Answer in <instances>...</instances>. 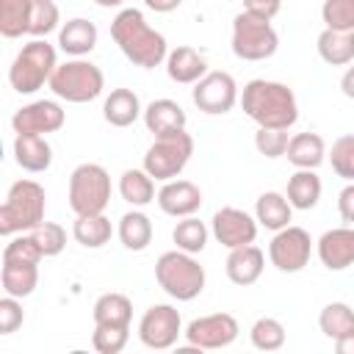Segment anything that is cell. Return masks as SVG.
I'll return each instance as SVG.
<instances>
[{"label": "cell", "mask_w": 354, "mask_h": 354, "mask_svg": "<svg viewBox=\"0 0 354 354\" xmlns=\"http://www.w3.org/2000/svg\"><path fill=\"white\" fill-rule=\"evenodd\" d=\"M111 36L124 53V58L141 69H155L169 55L166 36L149 28L138 8H122L111 22Z\"/></svg>", "instance_id": "6da1fadb"}, {"label": "cell", "mask_w": 354, "mask_h": 354, "mask_svg": "<svg viewBox=\"0 0 354 354\" xmlns=\"http://www.w3.org/2000/svg\"><path fill=\"white\" fill-rule=\"evenodd\" d=\"M241 108L243 113L257 122V127H279L290 130L299 119V102L293 88L277 80H249L241 91Z\"/></svg>", "instance_id": "7a4b0ae2"}, {"label": "cell", "mask_w": 354, "mask_h": 354, "mask_svg": "<svg viewBox=\"0 0 354 354\" xmlns=\"http://www.w3.org/2000/svg\"><path fill=\"white\" fill-rule=\"evenodd\" d=\"M44 188L36 180H17L0 207V235L30 232L44 221Z\"/></svg>", "instance_id": "3957f363"}, {"label": "cell", "mask_w": 354, "mask_h": 354, "mask_svg": "<svg viewBox=\"0 0 354 354\" xmlns=\"http://www.w3.org/2000/svg\"><path fill=\"white\" fill-rule=\"evenodd\" d=\"M155 279L171 299L191 301L205 290L207 277H205V268L199 266V260H194V254H188L183 249H171L158 257Z\"/></svg>", "instance_id": "277c9868"}, {"label": "cell", "mask_w": 354, "mask_h": 354, "mask_svg": "<svg viewBox=\"0 0 354 354\" xmlns=\"http://www.w3.org/2000/svg\"><path fill=\"white\" fill-rule=\"evenodd\" d=\"M55 66V47L47 44L44 39H33L11 61L8 83L17 94H36L44 83H50Z\"/></svg>", "instance_id": "5b68a950"}, {"label": "cell", "mask_w": 354, "mask_h": 354, "mask_svg": "<svg viewBox=\"0 0 354 354\" xmlns=\"http://www.w3.org/2000/svg\"><path fill=\"white\" fill-rule=\"evenodd\" d=\"M47 86L58 100L80 105V102H91L102 94L105 77H102V69L97 64L83 61V58H72V61H64L55 66Z\"/></svg>", "instance_id": "8992f818"}, {"label": "cell", "mask_w": 354, "mask_h": 354, "mask_svg": "<svg viewBox=\"0 0 354 354\" xmlns=\"http://www.w3.org/2000/svg\"><path fill=\"white\" fill-rule=\"evenodd\" d=\"M232 53L241 61H266L277 53L279 36L271 25V19H263L257 14L241 11L232 19Z\"/></svg>", "instance_id": "52a82bcc"}, {"label": "cell", "mask_w": 354, "mask_h": 354, "mask_svg": "<svg viewBox=\"0 0 354 354\" xmlns=\"http://www.w3.org/2000/svg\"><path fill=\"white\" fill-rule=\"evenodd\" d=\"M111 202V174L100 163H80L69 174V207L75 216L102 213Z\"/></svg>", "instance_id": "ba28073f"}, {"label": "cell", "mask_w": 354, "mask_h": 354, "mask_svg": "<svg viewBox=\"0 0 354 354\" xmlns=\"http://www.w3.org/2000/svg\"><path fill=\"white\" fill-rule=\"evenodd\" d=\"M194 155V138L180 130V133H169V136H158L152 141V147L147 149L144 155V169L160 180V183H169V180H177L180 171L188 166Z\"/></svg>", "instance_id": "9c48e42d"}, {"label": "cell", "mask_w": 354, "mask_h": 354, "mask_svg": "<svg viewBox=\"0 0 354 354\" xmlns=\"http://www.w3.org/2000/svg\"><path fill=\"white\" fill-rule=\"evenodd\" d=\"M313 254V241L310 232L301 227H282L274 232L271 243H268V260L277 271L282 274H296L310 263Z\"/></svg>", "instance_id": "30bf717a"}, {"label": "cell", "mask_w": 354, "mask_h": 354, "mask_svg": "<svg viewBox=\"0 0 354 354\" xmlns=\"http://www.w3.org/2000/svg\"><path fill=\"white\" fill-rule=\"evenodd\" d=\"M191 97H194V105L207 116L230 113L235 108V102L241 100L235 77L230 72H207L202 80L194 83Z\"/></svg>", "instance_id": "8fae6325"}, {"label": "cell", "mask_w": 354, "mask_h": 354, "mask_svg": "<svg viewBox=\"0 0 354 354\" xmlns=\"http://www.w3.org/2000/svg\"><path fill=\"white\" fill-rule=\"evenodd\" d=\"M180 335H183V321L171 304H152L149 310H144L138 321V340L147 348L166 351L177 343Z\"/></svg>", "instance_id": "7c38bea8"}, {"label": "cell", "mask_w": 354, "mask_h": 354, "mask_svg": "<svg viewBox=\"0 0 354 354\" xmlns=\"http://www.w3.org/2000/svg\"><path fill=\"white\" fill-rule=\"evenodd\" d=\"M238 321L230 313H210L202 318H194L185 326V340L196 351H213V348H227L238 337Z\"/></svg>", "instance_id": "4fadbf2b"}, {"label": "cell", "mask_w": 354, "mask_h": 354, "mask_svg": "<svg viewBox=\"0 0 354 354\" xmlns=\"http://www.w3.org/2000/svg\"><path fill=\"white\" fill-rule=\"evenodd\" d=\"M210 230H213V238L221 246L238 249V246L254 243V238H257V218H252L241 207H221V210L213 213Z\"/></svg>", "instance_id": "5bb4252c"}, {"label": "cell", "mask_w": 354, "mask_h": 354, "mask_svg": "<svg viewBox=\"0 0 354 354\" xmlns=\"http://www.w3.org/2000/svg\"><path fill=\"white\" fill-rule=\"evenodd\" d=\"M64 122H66V113H64V108H61L55 100H36V102H28V105H22V108L11 116L14 133H39V136H47V133L61 130Z\"/></svg>", "instance_id": "9a60e30c"}, {"label": "cell", "mask_w": 354, "mask_h": 354, "mask_svg": "<svg viewBox=\"0 0 354 354\" xmlns=\"http://www.w3.org/2000/svg\"><path fill=\"white\" fill-rule=\"evenodd\" d=\"M158 207L174 218L194 216L202 207V191L191 180H169L158 191Z\"/></svg>", "instance_id": "2e32d148"}, {"label": "cell", "mask_w": 354, "mask_h": 354, "mask_svg": "<svg viewBox=\"0 0 354 354\" xmlns=\"http://www.w3.org/2000/svg\"><path fill=\"white\" fill-rule=\"evenodd\" d=\"M318 260L329 271H346L354 266V227H335L318 238Z\"/></svg>", "instance_id": "e0dca14e"}, {"label": "cell", "mask_w": 354, "mask_h": 354, "mask_svg": "<svg viewBox=\"0 0 354 354\" xmlns=\"http://www.w3.org/2000/svg\"><path fill=\"white\" fill-rule=\"evenodd\" d=\"M224 268H227V277H230L232 285L246 288V285H254V282L260 279V274H263V268H266V254H263L260 246L246 243V246L230 249Z\"/></svg>", "instance_id": "ac0fdd59"}, {"label": "cell", "mask_w": 354, "mask_h": 354, "mask_svg": "<svg viewBox=\"0 0 354 354\" xmlns=\"http://www.w3.org/2000/svg\"><path fill=\"white\" fill-rule=\"evenodd\" d=\"M14 160L22 171L41 174L53 163V147L39 133H17L14 138Z\"/></svg>", "instance_id": "d6986e66"}, {"label": "cell", "mask_w": 354, "mask_h": 354, "mask_svg": "<svg viewBox=\"0 0 354 354\" xmlns=\"http://www.w3.org/2000/svg\"><path fill=\"white\" fill-rule=\"evenodd\" d=\"M185 122H188V116H185V111L180 108V102H174V100L160 97V100H152V102L144 108V124H147V130H149L155 138H158V136H169V133L185 130Z\"/></svg>", "instance_id": "ffe728a7"}, {"label": "cell", "mask_w": 354, "mask_h": 354, "mask_svg": "<svg viewBox=\"0 0 354 354\" xmlns=\"http://www.w3.org/2000/svg\"><path fill=\"white\" fill-rule=\"evenodd\" d=\"M166 72L174 83H183V86H194L196 80H202L207 75V64L205 58L188 47V44H180L174 50H169L166 55Z\"/></svg>", "instance_id": "44dd1931"}, {"label": "cell", "mask_w": 354, "mask_h": 354, "mask_svg": "<svg viewBox=\"0 0 354 354\" xmlns=\"http://www.w3.org/2000/svg\"><path fill=\"white\" fill-rule=\"evenodd\" d=\"M58 47L72 55V58H83L88 55L94 47H97V25L83 19V17H75V19H66L58 30Z\"/></svg>", "instance_id": "7402d4cb"}, {"label": "cell", "mask_w": 354, "mask_h": 354, "mask_svg": "<svg viewBox=\"0 0 354 354\" xmlns=\"http://www.w3.org/2000/svg\"><path fill=\"white\" fill-rule=\"evenodd\" d=\"M141 113L144 108L133 88H113L102 102V116L111 127H130Z\"/></svg>", "instance_id": "603a6c76"}, {"label": "cell", "mask_w": 354, "mask_h": 354, "mask_svg": "<svg viewBox=\"0 0 354 354\" xmlns=\"http://www.w3.org/2000/svg\"><path fill=\"white\" fill-rule=\"evenodd\" d=\"M285 155L296 169H318L326 160V144L318 133H296L290 136Z\"/></svg>", "instance_id": "cb8c5ba5"}, {"label": "cell", "mask_w": 354, "mask_h": 354, "mask_svg": "<svg viewBox=\"0 0 354 354\" xmlns=\"http://www.w3.org/2000/svg\"><path fill=\"white\" fill-rule=\"evenodd\" d=\"M290 216H293V205L288 202L285 194L279 191H266L257 196V205H254V218L260 227L266 230H282L290 224Z\"/></svg>", "instance_id": "d4e9b609"}, {"label": "cell", "mask_w": 354, "mask_h": 354, "mask_svg": "<svg viewBox=\"0 0 354 354\" xmlns=\"http://www.w3.org/2000/svg\"><path fill=\"white\" fill-rule=\"evenodd\" d=\"M318 55L329 66H346L354 61V33L351 30H332L324 28L318 36Z\"/></svg>", "instance_id": "484cf974"}, {"label": "cell", "mask_w": 354, "mask_h": 354, "mask_svg": "<svg viewBox=\"0 0 354 354\" xmlns=\"http://www.w3.org/2000/svg\"><path fill=\"white\" fill-rule=\"evenodd\" d=\"M285 196L293 210H313L321 199V177L315 174V169H296V174H290L288 180Z\"/></svg>", "instance_id": "4316f807"}, {"label": "cell", "mask_w": 354, "mask_h": 354, "mask_svg": "<svg viewBox=\"0 0 354 354\" xmlns=\"http://www.w3.org/2000/svg\"><path fill=\"white\" fill-rule=\"evenodd\" d=\"M119 194L127 205L133 207H147L149 202L158 199L155 194V177L141 166V169H127L119 177Z\"/></svg>", "instance_id": "83f0119b"}, {"label": "cell", "mask_w": 354, "mask_h": 354, "mask_svg": "<svg viewBox=\"0 0 354 354\" xmlns=\"http://www.w3.org/2000/svg\"><path fill=\"white\" fill-rule=\"evenodd\" d=\"M116 232H119L122 246L130 249V252H144L152 243V221L138 207H133L130 213H124L119 218V230Z\"/></svg>", "instance_id": "f1b7e54d"}, {"label": "cell", "mask_w": 354, "mask_h": 354, "mask_svg": "<svg viewBox=\"0 0 354 354\" xmlns=\"http://www.w3.org/2000/svg\"><path fill=\"white\" fill-rule=\"evenodd\" d=\"M133 301L124 293H102L94 301V324L97 326H130Z\"/></svg>", "instance_id": "f546056e"}, {"label": "cell", "mask_w": 354, "mask_h": 354, "mask_svg": "<svg viewBox=\"0 0 354 354\" xmlns=\"http://www.w3.org/2000/svg\"><path fill=\"white\" fill-rule=\"evenodd\" d=\"M72 235L80 246L86 249H100L111 241L113 235V227L111 221L102 216V213H88V216H77L75 224H72Z\"/></svg>", "instance_id": "4dcf8cb0"}, {"label": "cell", "mask_w": 354, "mask_h": 354, "mask_svg": "<svg viewBox=\"0 0 354 354\" xmlns=\"http://www.w3.org/2000/svg\"><path fill=\"white\" fill-rule=\"evenodd\" d=\"M33 0H0V33L6 39H19L30 30Z\"/></svg>", "instance_id": "1f68e13d"}, {"label": "cell", "mask_w": 354, "mask_h": 354, "mask_svg": "<svg viewBox=\"0 0 354 354\" xmlns=\"http://www.w3.org/2000/svg\"><path fill=\"white\" fill-rule=\"evenodd\" d=\"M0 282H3V293L28 299L39 285V266H3Z\"/></svg>", "instance_id": "d6a6232c"}, {"label": "cell", "mask_w": 354, "mask_h": 354, "mask_svg": "<svg viewBox=\"0 0 354 354\" xmlns=\"http://www.w3.org/2000/svg\"><path fill=\"white\" fill-rule=\"evenodd\" d=\"M318 326L329 340H337L354 329V310L346 301H329L318 315Z\"/></svg>", "instance_id": "836d02e7"}, {"label": "cell", "mask_w": 354, "mask_h": 354, "mask_svg": "<svg viewBox=\"0 0 354 354\" xmlns=\"http://www.w3.org/2000/svg\"><path fill=\"white\" fill-rule=\"evenodd\" d=\"M171 241L177 243V249L188 252V254H199L207 243V227L196 218V216H185L174 224L171 230Z\"/></svg>", "instance_id": "e575fe53"}, {"label": "cell", "mask_w": 354, "mask_h": 354, "mask_svg": "<svg viewBox=\"0 0 354 354\" xmlns=\"http://www.w3.org/2000/svg\"><path fill=\"white\" fill-rule=\"evenodd\" d=\"M41 257L44 254L36 246V241L30 238V232L11 235V241L3 249V266H39Z\"/></svg>", "instance_id": "d590c367"}, {"label": "cell", "mask_w": 354, "mask_h": 354, "mask_svg": "<svg viewBox=\"0 0 354 354\" xmlns=\"http://www.w3.org/2000/svg\"><path fill=\"white\" fill-rule=\"evenodd\" d=\"M252 346L260 351H277L285 346V326L277 318H257L249 329Z\"/></svg>", "instance_id": "8d00e7d4"}, {"label": "cell", "mask_w": 354, "mask_h": 354, "mask_svg": "<svg viewBox=\"0 0 354 354\" xmlns=\"http://www.w3.org/2000/svg\"><path fill=\"white\" fill-rule=\"evenodd\" d=\"M30 238L36 241V246L41 249L44 257H55L66 246V230L61 224H55V221H41L39 227L30 230Z\"/></svg>", "instance_id": "74e56055"}, {"label": "cell", "mask_w": 354, "mask_h": 354, "mask_svg": "<svg viewBox=\"0 0 354 354\" xmlns=\"http://www.w3.org/2000/svg\"><path fill=\"white\" fill-rule=\"evenodd\" d=\"M61 22V11L53 0H33V11H30V36L41 39L47 33H53Z\"/></svg>", "instance_id": "f35d334b"}, {"label": "cell", "mask_w": 354, "mask_h": 354, "mask_svg": "<svg viewBox=\"0 0 354 354\" xmlns=\"http://www.w3.org/2000/svg\"><path fill=\"white\" fill-rule=\"evenodd\" d=\"M329 163H332V171H335L337 177H343L346 183H354V133L340 136V138L332 144Z\"/></svg>", "instance_id": "ab89813d"}, {"label": "cell", "mask_w": 354, "mask_h": 354, "mask_svg": "<svg viewBox=\"0 0 354 354\" xmlns=\"http://www.w3.org/2000/svg\"><path fill=\"white\" fill-rule=\"evenodd\" d=\"M321 19L332 30H351L354 33V0H324Z\"/></svg>", "instance_id": "60d3db41"}, {"label": "cell", "mask_w": 354, "mask_h": 354, "mask_svg": "<svg viewBox=\"0 0 354 354\" xmlns=\"http://www.w3.org/2000/svg\"><path fill=\"white\" fill-rule=\"evenodd\" d=\"M130 340V326H97L91 335V346L100 354H119Z\"/></svg>", "instance_id": "b9f144b4"}, {"label": "cell", "mask_w": 354, "mask_h": 354, "mask_svg": "<svg viewBox=\"0 0 354 354\" xmlns=\"http://www.w3.org/2000/svg\"><path fill=\"white\" fill-rule=\"evenodd\" d=\"M288 141H290L288 130H279V127H257L254 133V147L266 158H282L288 149Z\"/></svg>", "instance_id": "7bdbcfd3"}, {"label": "cell", "mask_w": 354, "mask_h": 354, "mask_svg": "<svg viewBox=\"0 0 354 354\" xmlns=\"http://www.w3.org/2000/svg\"><path fill=\"white\" fill-rule=\"evenodd\" d=\"M22 304H19V299L17 296H3L0 299V335H11V332H17L19 326H22Z\"/></svg>", "instance_id": "ee69618b"}, {"label": "cell", "mask_w": 354, "mask_h": 354, "mask_svg": "<svg viewBox=\"0 0 354 354\" xmlns=\"http://www.w3.org/2000/svg\"><path fill=\"white\" fill-rule=\"evenodd\" d=\"M279 6H282V0H243V11L257 14L263 19H274Z\"/></svg>", "instance_id": "f6af8a7d"}, {"label": "cell", "mask_w": 354, "mask_h": 354, "mask_svg": "<svg viewBox=\"0 0 354 354\" xmlns=\"http://www.w3.org/2000/svg\"><path fill=\"white\" fill-rule=\"evenodd\" d=\"M337 210H340V218L346 224H354V183H348L337 194Z\"/></svg>", "instance_id": "bcb514c9"}, {"label": "cell", "mask_w": 354, "mask_h": 354, "mask_svg": "<svg viewBox=\"0 0 354 354\" xmlns=\"http://www.w3.org/2000/svg\"><path fill=\"white\" fill-rule=\"evenodd\" d=\"M144 6L152 8V11H158V14H169V11L180 8L183 0H144Z\"/></svg>", "instance_id": "7dc6e473"}, {"label": "cell", "mask_w": 354, "mask_h": 354, "mask_svg": "<svg viewBox=\"0 0 354 354\" xmlns=\"http://www.w3.org/2000/svg\"><path fill=\"white\" fill-rule=\"evenodd\" d=\"M335 351L337 354H354V329L335 340Z\"/></svg>", "instance_id": "c3c4849f"}, {"label": "cell", "mask_w": 354, "mask_h": 354, "mask_svg": "<svg viewBox=\"0 0 354 354\" xmlns=\"http://www.w3.org/2000/svg\"><path fill=\"white\" fill-rule=\"evenodd\" d=\"M340 91H343L348 100H354V64L343 72V77H340Z\"/></svg>", "instance_id": "681fc988"}, {"label": "cell", "mask_w": 354, "mask_h": 354, "mask_svg": "<svg viewBox=\"0 0 354 354\" xmlns=\"http://www.w3.org/2000/svg\"><path fill=\"white\" fill-rule=\"evenodd\" d=\"M94 3H97L100 8H119L124 0H94Z\"/></svg>", "instance_id": "f907efd6"}]
</instances>
